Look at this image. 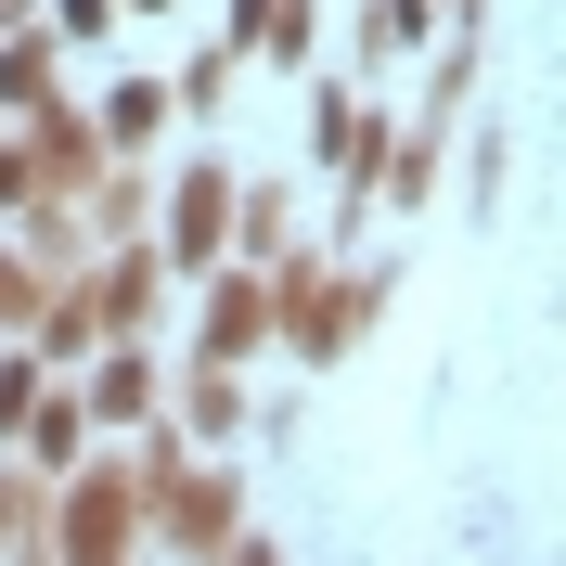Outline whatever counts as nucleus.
Segmentation results:
<instances>
[{
	"mask_svg": "<svg viewBox=\"0 0 566 566\" xmlns=\"http://www.w3.org/2000/svg\"><path fill=\"white\" fill-rule=\"evenodd\" d=\"M155 515H168L155 541H180V554H219L245 502H232V476H193V463H168V438H155Z\"/></svg>",
	"mask_w": 566,
	"mask_h": 566,
	"instance_id": "1",
	"label": "nucleus"
},
{
	"mask_svg": "<svg viewBox=\"0 0 566 566\" xmlns=\"http://www.w3.org/2000/svg\"><path fill=\"white\" fill-rule=\"evenodd\" d=\"M129 515H142V502H129V476H77V490H65V515H52V528H39V541H52V554H129Z\"/></svg>",
	"mask_w": 566,
	"mask_h": 566,
	"instance_id": "2",
	"label": "nucleus"
},
{
	"mask_svg": "<svg viewBox=\"0 0 566 566\" xmlns=\"http://www.w3.org/2000/svg\"><path fill=\"white\" fill-rule=\"evenodd\" d=\"M245 348H271V271H232L207 296V360H245Z\"/></svg>",
	"mask_w": 566,
	"mask_h": 566,
	"instance_id": "3",
	"label": "nucleus"
},
{
	"mask_svg": "<svg viewBox=\"0 0 566 566\" xmlns=\"http://www.w3.org/2000/svg\"><path fill=\"white\" fill-rule=\"evenodd\" d=\"M219 219H232V168H193V180H180V219H168V258H180V271L219 258Z\"/></svg>",
	"mask_w": 566,
	"mask_h": 566,
	"instance_id": "4",
	"label": "nucleus"
},
{
	"mask_svg": "<svg viewBox=\"0 0 566 566\" xmlns=\"http://www.w3.org/2000/svg\"><path fill=\"white\" fill-rule=\"evenodd\" d=\"M232 52H271V65H296V52H310V0H245V13H232Z\"/></svg>",
	"mask_w": 566,
	"mask_h": 566,
	"instance_id": "5",
	"label": "nucleus"
},
{
	"mask_svg": "<svg viewBox=\"0 0 566 566\" xmlns=\"http://www.w3.org/2000/svg\"><path fill=\"white\" fill-rule=\"evenodd\" d=\"M91 412L142 424V412H155V360H142V348H116V360H104V387H91Z\"/></svg>",
	"mask_w": 566,
	"mask_h": 566,
	"instance_id": "6",
	"label": "nucleus"
},
{
	"mask_svg": "<svg viewBox=\"0 0 566 566\" xmlns=\"http://www.w3.org/2000/svg\"><path fill=\"white\" fill-rule=\"evenodd\" d=\"M104 129H116V142H155V129H168V91H155V77H129V91L104 104Z\"/></svg>",
	"mask_w": 566,
	"mask_h": 566,
	"instance_id": "7",
	"label": "nucleus"
},
{
	"mask_svg": "<svg viewBox=\"0 0 566 566\" xmlns=\"http://www.w3.org/2000/svg\"><path fill=\"white\" fill-rule=\"evenodd\" d=\"M232 412H245V399H232V374L207 360V374H193V424H207V438H232Z\"/></svg>",
	"mask_w": 566,
	"mask_h": 566,
	"instance_id": "8",
	"label": "nucleus"
},
{
	"mask_svg": "<svg viewBox=\"0 0 566 566\" xmlns=\"http://www.w3.org/2000/svg\"><path fill=\"white\" fill-rule=\"evenodd\" d=\"M39 77H52V39H13V52H0V91H13V104H27Z\"/></svg>",
	"mask_w": 566,
	"mask_h": 566,
	"instance_id": "9",
	"label": "nucleus"
},
{
	"mask_svg": "<svg viewBox=\"0 0 566 566\" xmlns=\"http://www.w3.org/2000/svg\"><path fill=\"white\" fill-rule=\"evenodd\" d=\"M52 27H65V39H104V27H116V0H65Z\"/></svg>",
	"mask_w": 566,
	"mask_h": 566,
	"instance_id": "10",
	"label": "nucleus"
},
{
	"mask_svg": "<svg viewBox=\"0 0 566 566\" xmlns=\"http://www.w3.org/2000/svg\"><path fill=\"white\" fill-rule=\"evenodd\" d=\"M129 13H168V0H129Z\"/></svg>",
	"mask_w": 566,
	"mask_h": 566,
	"instance_id": "11",
	"label": "nucleus"
},
{
	"mask_svg": "<svg viewBox=\"0 0 566 566\" xmlns=\"http://www.w3.org/2000/svg\"><path fill=\"white\" fill-rule=\"evenodd\" d=\"M0 13H27V0H0Z\"/></svg>",
	"mask_w": 566,
	"mask_h": 566,
	"instance_id": "12",
	"label": "nucleus"
}]
</instances>
